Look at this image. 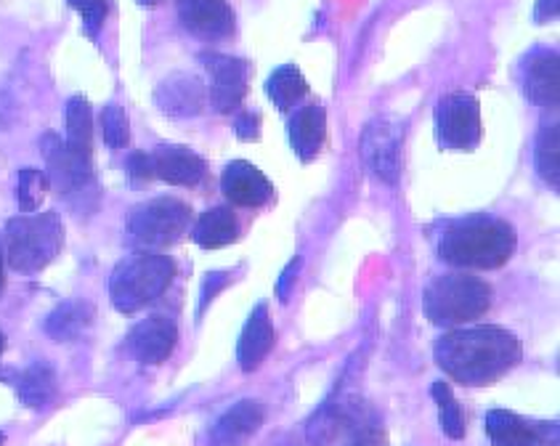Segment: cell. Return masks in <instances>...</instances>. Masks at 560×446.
Instances as JSON below:
<instances>
[{
  "mask_svg": "<svg viewBox=\"0 0 560 446\" xmlns=\"http://www.w3.org/2000/svg\"><path fill=\"white\" fill-rule=\"evenodd\" d=\"M51 189V181L43 171H35V167H24L16 176V202L22 213H35L40 208L43 197Z\"/></svg>",
  "mask_w": 560,
  "mask_h": 446,
  "instance_id": "28",
  "label": "cell"
},
{
  "mask_svg": "<svg viewBox=\"0 0 560 446\" xmlns=\"http://www.w3.org/2000/svg\"><path fill=\"white\" fill-rule=\"evenodd\" d=\"M128 178L133 181V186H144L154 178V167H152V157L147 152H133L126 163Z\"/></svg>",
  "mask_w": 560,
  "mask_h": 446,
  "instance_id": "31",
  "label": "cell"
},
{
  "mask_svg": "<svg viewBox=\"0 0 560 446\" xmlns=\"http://www.w3.org/2000/svg\"><path fill=\"white\" fill-rule=\"evenodd\" d=\"M266 93L279 111H290L303 96H308V83L295 64H282L271 72Z\"/></svg>",
  "mask_w": 560,
  "mask_h": 446,
  "instance_id": "25",
  "label": "cell"
},
{
  "mask_svg": "<svg viewBox=\"0 0 560 446\" xmlns=\"http://www.w3.org/2000/svg\"><path fill=\"white\" fill-rule=\"evenodd\" d=\"M65 126H67V146L72 152L93 157V115L89 98L72 96L65 107Z\"/></svg>",
  "mask_w": 560,
  "mask_h": 446,
  "instance_id": "24",
  "label": "cell"
},
{
  "mask_svg": "<svg viewBox=\"0 0 560 446\" xmlns=\"http://www.w3.org/2000/svg\"><path fill=\"white\" fill-rule=\"evenodd\" d=\"M266 423V407L255 399H242L229 407L210 427L208 446H247Z\"/></svg>",
  "mask_w": 560,
  "mask_h": 446,
  "instance_id": "15",
  "label": "cell"
},
{
  "mask_svg": "<svg viewBox=\"0 0 560 446\" xmlns=\"http://www.w3.org/2000/svg\"><path fill=\"white\" fill-rule=\"evenodd\" d=\"M65 226L56 213H24L5 226V253L9 266L19 274H37L61 253Z\"/></svg>",
  "mask_w": 560,
  "mask_h": 446,
  "instance_id": "3",
  "label": "cell"
},
{
  "mask_svg": "<svg viewBox=\"0 0 560 446\" xmlns=\"http://www.w3.org/2000/svg\"><path fill=\"white\" fill-rule=\"evenodd\" d=\"M221 189L232 204L240 208H264L273 200V186L264 171L247 163V160H232L223 167Z\"/></svg>",
  "mask_w": 560,
  "mask_h": 446,
  "instance_id": "16",
  "label": "cell"
},
{
  "mask_svg": "<svg viewBox=\"0 0 560 446\" xmlns=\"http://www.w3.org/2000/svg\"><path fill=\"white\" fill-rule=\"evenodd\" d=\"M435 364L459 386H491L518 367L524 345L500 325H478L470 330H452L441 334L433 345Z\"/></svg>",
  "mask_w": 560,
  "mask_h": 446,
  "instance_id": "1",
  "label": "cell"
},
{
  "mask_svg": "<svg viewBox=\"0 0 560 446\" xmlns=\"http://www.w3.org/2000/svg\"><path fill=\"white\" fill-rule=\"evenodd\" d=\"M191 237L205 250H221V247L232 245L240 237V219H236L232 204H218V208L199 215Z\"/></svg>",
  "mask_w": 560,
  "mask_h": 446,
  "instance_id": "22",
  "label": "cell"
},
{
  "mask_svg": "<svg viewBox=\"0 0 560 446\" xmlns=\"http://www.w3.org/2000/svg\"><path fill=\"white\" fill-rule=\"evenodd\" d=\"M273 340H277V332H273V325L269 319V306L258 303L253 308L250 319H247L245 330L240 334V343H236V362H240L242 372L258 369L271 353Z\"/></svg>",
  "mask_w": 560,
  "mask_h": 446,
  "instance_id": "18",
  "label": "cell"
},
{
  "mask_svg": "<svg viewBox=\"0 0 560 446\" xmlns=\"http://www.w3.org/2000/svg\"><path fill=\"white\" fill-rule=\"evenodd\" d=\"M558 11H560V0H537V5H534V22L537 24L552 22V19H558Z\"/></svg>",
  "mask_w": 560,
  "mask_h": 446,
  "instance_id": "35",
  "label": "cell"
},
{
  "mask_svg": "<svg viewBox=\"0 0 560 446\" xmlns=\"http://www.w3.org/2000/svg\"><path fill=\"white\" fill-rule=\"evenodd\" d=\"M195 213L184 200L176 197H158L128 213V237L141 250L176 245L189 232Z\"/></svg>",
  "mask_w": 560,
  "mask_h": 446,
  "instance_id": "6",
  "label": "cell"
},
{
  "mask_svg": "<svg viewBox=\"0 0 560 446\" xmlns=\"http://www.w3.org/2000/svg\"><path fill=\"white\" fill-rule=\"evenodd\" d=\"M139 3H141V5H158L160 0H139Z\"/></svg>",
  "mask_w": 560,
  "mask_h": 446,
  "instance_id": "37",
  "label": "cell"
},
{
  "mask_svg": "<svg viewBox=\"0 0 560 446\" xmlns=\"http://www.w3.org/2000/svg\"><path fill=\"white\" fill-rule=\"evenodd\" d=\"M301 266H303V258H301V256L292 258L290 263H288V269H284L282 277H279V282H277V295H279V301H282V303L290 301L292 282H295V277L301 274Z\"/></svg>",
  "mask_w": 560,
  "mask_h": 446,
  "instance_id": "34",
  "label": "cell"
},
{
  "mask_svg": "<svg viewBox=\"0 0 560 446\" xmlns=\"http://www.w3.org/2000/svg\"><path fill=\"white\" fill-rule=\"evenodd\" d=\"M40 152L46 157V176L59 195L70 197L72 204L93 202L96 204V178H93L91 157L72 152L65 139L56 133H43Z\"/></svg>",
  "mask_w": 560,
  "mask_h": 446,
  "instance_id": "7",
  "label": "cell"
},
{
  "mask_svg": "<svg viewBox=\"0 0 560 446\" xmlns=\"http://www.w3.org/2000/svg\"><path fill=\"white\" fill-rule=\"evenodd\" d=\"M226 282H229V274H223V271H210V274L205 277L202 297H199V316H202L205 308H208V301H213V297L226 287Z\"/></svg>",
  "mask_w": 560,
  "mask_h": 446,
  "instance_id": "33",
  "label": "cell"
},
{
  "mask_svg": "<svg viewBox=\"0 0 560 446\" xmlns=\"http://www.w3.org/2000/svg\"><path fill=\"white\" fill-rule=\"evenodd\" d=\"M534 165L542 181L550 186L552 191L560 189V133L558 122L545 126L539 130L537 144H534Z\"/></svg>",
  "mask_w": 560,
  "mask_h": 446,
  "instance_id": "26",
  "label": "cell"
},
{
  "mask_svg": "<svg viewBox=\"0 0 560 446\" xmlns=\"http://www.w3.org/2000/svg\"><path fill=\"white\" fill-rule=\"evenodd\" d=\"M524 93L532 104L542 109H556L560 102V59L556 51L537 54L528 61Z\"/></svg>",
  "mask_w": 560,
  "mask_h": 446,
  "instance_id": "19",
  "label": "cell"
},
{
  "mask_svg": "<svg viewBox=\"0 0 560 446\" xmlns=\"http://www.w3.org/2000/svg\"><path fill=\"white\" fill-rule=\"evenodd\" d=\"M401 144H404V126L388 120V117H375L364 126L359 152H362L364 165L383 184L394 186L401 173Z\"/></svg>",
  "mask_w": 560,
  "mask_h": 446,
  "instance_id": "9",
  "label": "cell"
},
{
  "mask_svg": "<svg viewBox=\"0 0 560 446\" xmlns=\"http://www.w3.org/2000/svg\"><path fill=\"white\" fill-rule=\"evenodd\" d=\"M491 446H558V423H534L508 409H491L483 420Z\"/></svg>",
  "mask_w": 560,
  "mask_h": 446,
  "instance_id": "11",
  "label": "cell"
},
{
  "mask_svg": "<svg viewBox=\"0 0 560 446\" xmlns=\"http://www.w3.org/2000/svg\"><path fill=\"white\" fill-rule=\"evenodd\" d=\"M176 277V260L167 256H139L120 260L109 277V297L117 312L133 314L158 301Z\"/></svg>",
  "mask_w": 560,
  "mask_h": 446,
  "instance_id": "4",
  "label": "cell"
},
{
  "mask_svg": "<svg viewBox=\"0 0 560 446\" xmlns=\"http://www.w3.org/2000/svg\"><path fill=\"white\" fill-rule=\"evenodd\" d=\"M3 351H5V338L0 334V356H3Z\"/></svg>",
  "mask_w": 560,
  "mask_h": 446,
  "instance_id": "38",
  "label": "cell"
},
{
  "mask_svg": "<svg viewBox=\"0 0 560 446\" xmlns=\"http://www.w3.org/2000/svg\"><path fill=\"white\" fill-rule=\"evenodd\" d=\"M435 136L441 149L472 152L481 144V104L468 91H454L435 107Z\"/></svg>",
  "mask_w": 560,
  "mask_h": 446,
  "instance_id": "8",
  "label": "cell"
},
{
  "mask_svg": "<svg viewBox=\"0 0 560 446\" xmlns=\"http://www.w3.org/2000/svg\"><path fill=\"white\" fill-rule=\"evenodd\" d=\"M102 130H104V141H107L109 149L128 146L130 126H128L126 109H122L120 104H107V107H104Z\"/></svg>",
  "mask_w": 560,
  "mask_h": 446,
  "instance_id": "29",
  "label": "cell"
},
{
  "mask_svg": "<svg viewBox=\"0 0 560 446\" xmlns=\"http://www.w3.org/2000/svg\"><path fill=\"white\" fill-rule=\"evenodd\" d=\"M234 130L240 141H260V115L258 111H242L236 115Z\"/></svg>",
  "mask_w": 560,
  "mask_h": 446,
  "instance_id": "32",
  "label": "cell"
},
{
  "mask_svg": "<svg viewBox=\"0 0 560 446\" xmlns=\"http://www.w3.org/2000/svg\"><path fill=\"white\" fill-rule=\"evenodd\" d=\"M70 5H74L80 19H83L85 35H89L91 40H96L98 33H102V27H104V19H107V11H109L107 0H70Z\"/></svg>",
  "mask_w": 560,
  "mask_h": 446,
  "instance_id": "30",
  "label": "cell"
},
{
  "mask_svg": "<svg viewBox=\"0 0 560 446\" xmlns=\"http://www.w3.org/2000/svg\"><path fill=\"white\" fill-rule=\"evenodd\" d=\"M178 343L176 321L167 316H149L128 332L122 349L141 364H163Z\"/></svg>",
  "mask_w": 560,
  "mask_h": 446,
  "instance_id": "13",
  "label": "cell"
},
{
  "mask_svg": "<svg viewBox=\"0 0 560 446\" xmlns=\"http://www.w3.org/2000/svg\"><path fill=\"white\" fill-rule=\"evenodd\" d=\"M154 178L173 186H197L208 173V165L195 149L182 144H160L152 154Z\"/></svg>",
  "mask_w": 560,
  "mask_h": 446,
  "instance_id": "17",
  "label": "cell"
},
{
  "mask_svg": "<svg viewBox=\"0 0 560 446\" xmlns=\"http://www.w3.org/2000/svg\"><path fill=\"white\" fill-rule=\"evenodd\" d=\"M205 102H208V91L195 74L173 72L154 89V104L173 120H191L202 115Z\"/></svg>",
  "mask_w": 560,
  "mask_h": 446,
  "instance_id": "14",
  "label": "cell"
},
{
  "mask_svg": "<svg viewBox=\"0 0 560 446\" xmlns=\"http://www.w3.org/2000/svg\"><path fill=\"white\" fill-rule=\"evenodd\" d=\"M0 377L14 383L16 399L30 409L46 407L56 396V372L51 364L46 362H35L30 364L27 369L16 372V375H0Z\"/></svg>",
  "mask_w": 560,
  "mask_h": 446,
  "instance_id": "21",
  "label": "cell"
},
{
  "mask_svg": "<svg viewBox=\"0 0 560 446\" xmlns=\"http://www.w3.org/2000/svg\"><path fill=\"white\" fill-rule=\"evenodd\" d=\"M327 141V111L322 104H311L295 111L290 120V146L301 157V163H311L322 152Z\"/></svg>",
  "mask_w": 560,
  "mask_h": 446,
  "instance_id": "20",
  "label": "cell"
},
{
  "mask_svg": "<svg viewBox=\"0 0 560 446\" xmlns=\"http://www.w3.org/2000/svg\"><path fill=\"white\" fill-rule=\"evenodd\" d=\"M5 287V263H3V242H0V295H3Z\"/></svg>",
  "mask_w": 560,
  "mask_h": 446,
  "instance_id": "36",
  "label": "cell"
},
{
  "mask_svg": "<svg viewBox=\"0 0 560 446\" xmlns=\"http://www.w3.org/2000/svg\"><path fill=\"white\" fill-rule=\"evenodd\" d=\"M3 438H5V436H3V433H0V446H3Z\"/></svg>",
  "mask_w": 560,
  "mask_h": 446,
  "instance_id": "39",
  "label": "cell"
},
{
  "mask_svg": "<svg viewBox=\"0 0 560 446\" xmlns=\"http://www.w3.org/2000/svg\"><path fill=\"white\" fill-rule=\"evenodd\" d=\"M425 316L439 327H457L481 319L491 306V287L483 279L463 274L435 277L425 290Z\"/></svg>",
  "mask_w": 560,
  "mask_h": 446,
  "instance_id": "5",
  "label": "cell"
},
{
  "mask_svg": "<svg viewBox=\"0 0 560 446\" xmlns=\"http://www.w3.org/2000/svg\"><path fill=\"white\" fill-rule=\"evenodd\" d=\"M515 228L508 221L487 213H472L452 221L439 239V256L457 269H502L513 258Z\"/></svg>",
  "mask_w": 560,
  "mask_h": 446,
  "instance_id": "2",
  "label": "cell"
},
{
  "mask_svg": "<svg viewBox=\"0 0 560 446\" xmlns=\"http://www.w3.org/2000/svg\"><path fill=\"white\" fill-rule=\"evenodd\" d=\"M431 396L435 399V404H439L441 431L450 438H454V442H459V438L465 436V412L463 407H459V401L454 399L452 388L446 386V383H433Z\"/></svg>",
  "mask_w": 560,
  "mask_h": 446,
  "instance_id": "27",
  "label": "cell"
},
{
  "mask_svg": "<svg viewBox=\"0 0 560 446\" xmlns=\"http://www.w3.org/2000/svg\"><path fill=\"white\" fill-rule=\"evenodd\" d=\"M93 316H96V308L89 301H65L61 306H56L51 314H48L43 330L56 343H70V340L80 338L89 327L93 325Z\"/></svg>",
  "mask_w": 560,
  "mask_h": 446,
  "instance_id": "23",
  "label": "cell"
},
{
  "mask_svg": "<svg viewBox=\"0 0 560 446\" xmlns=\"http://www.w3.org/2000/svg\"><path fill=\"white\" fill-rule=\"evenodd\" d=\"M199 61L210 74V104L221 115H232L247 96V80H250V61L226 54H199Z\"/></svg>",
  "mask_w": 560,
  "mask_h": 446,
  "instance_id": "10",
  "label": "cell"
},
{
  "mask_svg": "<svg viewBox=\"0 0 560 446\" xmlns=\"http://www.w3.org/2000/svg\"><path fill=\"white\" fill-rule=\"evenodd\" d=\"M178 19L205 43H221L234 35L236 19L226 0H176Z\"/></svg>",
  "mask_w": 560,
  "mask_h": 446,
  "instance_id": "12",
  "label": "cell"
}]
</instances>
